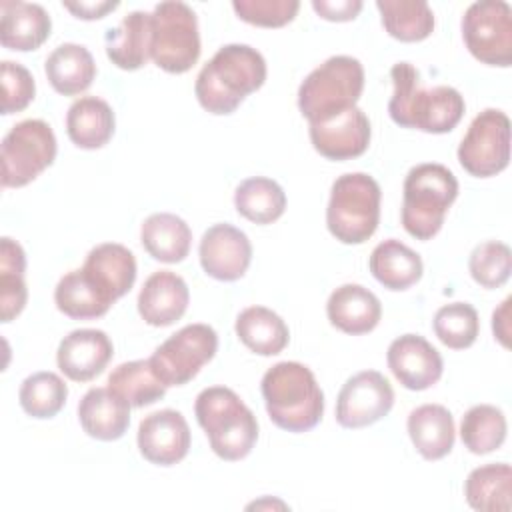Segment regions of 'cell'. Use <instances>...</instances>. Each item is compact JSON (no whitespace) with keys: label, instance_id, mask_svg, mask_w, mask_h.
<instances>
[{"label":"cell","instance_id":"35","mask_svg":"<svg viewBox=\"0 0 512 512\" xmlns=\"http://www.w3.org/2000/svg\"><path fill=\"white\" fill-rule=\"evenodd\" d=\"M56 308L74 320L100 318L110 310V302L94 288L82 268L64 274L54 290Z\"/></svg>","mask_w":512,"mask_h":512},{"label":"cell","instance_id":"22","mask_svg":"<svg viewBox=\"0 0 512 512\" xmlns=\"http://www.w3.org/2000/svg\"><path fill=\"white\" fill-rule=\"evenodd\" d=\"M326 316L340 332L358 336L372 332L378 326L382 306L376 294L368 288L360 284H342L330 294Z\"/></svg>","mask_w":512,"mask_h":512},{"label":"cell","instance_id":"6","mask_svg":"<svg viewBox=\"0 0 512 512\" xmlns=\"http://www.w3.org/2000/svg\"><path fill=\"white\" fill-rule=\"evenodd\" d=\"M364 90V68L352 56H332L314 68L298 88V108L308 124L354 108Z\"/></svg>","mask_w":512,"mask_h":512},{"label":"cell","instance_id":"36","mask_svg":"<svg viewBox=\"0 0 512 512\" xmlns=\"http://www.w3.org/2000/svg\"><path fill=\"white\" fill-rule=\"evenodd\" d=\"M108 386L134 408L150 406L166 394V384L154 374L150 360H132L116 366L108 376Z\"/></svg>","mask_w":512,"mask_h":512},{"label":"cell","instance_id":"19","mask_svg":"<svg viewBox=\"0 0 512 512\" xmlns=\"http://www.w3.org/2000/svg\"><path fill=\"white\" fill-rule=\"evenodd\" d=\"M82 272L94 288L114 304L128 294L136 282V258L126 246L104 242L88 252Z\"/></svg>","mask_w":512,"mask_h":512},{"label":"cell","instance_id":"26","mask_svg":"<svg viewBox=\"0 0 512 512\" xmlns=\"http://www.w3.org/2000/svg\"><path fill=\"white\" fill-rule=\"evenodd\" d=\"M114 112L110 104L96 96L78 98L66 114V132L72 144L84 150H96L108 144L114 134Z\"/></svg>","mask_w":512,"mask_h":512},{"label":"cell","instance_id":"21","mask_svg":"<svg viewBox=\"0 0 512 512\" xmlns=\"http://www.w3.org/2000/svg\"><path fill=\"white\" fill-rule=\"evenodd\" d=\"M78 420L90 438L102 442L118 440L130 424V402L110 386L90 388L78 404Z\"/></svg>","mask_w":512,"mask_h":512},{"label":"cell","instance_id":"33","mask_svg":"<svg viewBox=\"0 0 512 512\" xmlns=\"http://www.w3.org/2000/svg\"><path fill=\"white\" fill-rule=\"evenodd\" d=\"M234 206L240 216L254 224H272L286 210V194L272 178L254 176L238 184Z\"/></svg>","mask_w":512,"mask_h":512},{"label":"cell","instance_id":"40","mask_svg":"<svg viewBox=\"0 0 512 512\" xmlns=\"http://www.w3.org/2000/svg\"><path fill=\"white\" fill-rule=\"evenodd\" d=\"M470 276L482 288H500L512 272V250L508 244L488 240L478 244L468 260Z\"/></svg>","mask_w":512,"mask_h":512},{"label":"cell","instance_id":"13","mask_svg":"<svg viewBox=\"0 0 512 512\" xmlns=\"http://www.w3.org/2000/svg\"><path fill=\"white\" fill-rule=\"evenodd\" d=\"M394 406L392 384L378 370H362L348 378L336 400V422L364 428L382 420Z\"/></svg>","mask_w":512,"mask_h":512},{"label":"cell","instance_id":"11","mask_svg":"<svg viewBox=\"0 0 512 512\" xmlns=\"http://www.w3.org/2000/svg\"><path fill=\"white\" fill-rule=\"evenodd\" d=\"M218 350V334L208 324H188L164 340L148 358L154 374L168 386L188 384Z\"/></svg>","mask_w":512,"mask_h":512},{"label":"cell","instance_id":"12","mask_svg":"<svg viewBox=\"0 0 512 512\" xmlns=\"http://www.w3.org/2000/svg\"><path fill=\"white\" fill-rule=\"evenodd\" d=\"M460 166L476 176L500 174L510 162V120L502 110L486 108L468 126L458 146Z\"/></svg>","mask_w":512,"mask_h":512},{"label":"cell","instance_id":"4","mask_svg":"<svg viewBox=\"0 0 512 512\" xmlns=\"http://www.w3.org/2000/svg\"><path fill=\"white\" fill-rule=\"evenodd\" d=\"M194 412L218 458L234 462L252 452L258 440V422L234 390L226 386L204 388L196 396Z\"/></svg>","mask_w":512,"mask_h":512},{"label":"cell","instance_id":"44","mask_svg":"<svg viewBox=\"0 0 512 512\" xmlns=\"http://www.w3.org/2000/svg\"><path fill=\"white\" fill-rule=\"evenodd\" d=\"M62 6L72 12L76 18L82 20H98L104 18L108 12L118 8V2H108V0H96V2H62Z\"/></svg>","mask_w":512,"mask_h":512},{"label":"cell","instance_id":"34","mask_svg":"<svg viewBox=\"0 0 512 512\" xmlns=\"http://www.w3.org/2000/svg\"><path fill=\"white\" fill-rule=\"evenodd\" d=\"M26 254L18 242L4 236L0 240V320H14L26 306L28 290L24 282Z\"/></svg>","mask_w":512,"mask_h":512},{"label":"cell","instance_id":"37","mask_svg":"<svg viewBox=\"0 0 512 512\" xmlns=\"http://www.w3.org/2000/svg\"><path fill=\"white\" fill-rule=\"evenodd\" d=\"M506 416L492 404L472 406L460 422L462 444L472 454H488L498 450L506 440Z\"/></svg>","mask_w":512,"mask_h":512},{"label":"cell","instance_id":"1","mask_svg":"<svg viewBox=\"0 0 512 512\" xmlns=\"http://www.w3.org/2000/svg\"><path fill=\"white\" fill-rule=\"evenodd\" d=\"M394 94L388 102L390 118L402 128H416L428 134H446L464 116V98L452 86L424 88L418 70L410 62H396L390 68Z\"/></svg>","mask_w":512,"mask_h":512},{"label":"cell","instance_id":"18","mask_svg":"<svg viewBox=\"0 0 512 512\" xmlns=\"http://www.w3.org/2000/svg\"><path fill=\"white\" fill-rule=\"evenodd\" d=\"M114 346L106 332L96 328L72 330L62 338L56 362L60 372L74 382H88L104 372L112 360Z\"/></svg>","mask_w":512,"mask_h":512},{"label":"cell","instance_id":"3","mask_svg":"<svg viewBox=\"0 0 512 512\" xmlns=\"http://www.w3.org/2000/svg\"><path fill=\"white\" fill-rule=\"evenodd\" d=\"M260 390L270 420L286 432H306L322 420L324 394L312 370L300 362L268 368Z\"/></svg>","mask_w":512,"mask_h":512},{"label":"cell","instance_id":"27","mask_svg":"<svg viewBox=\"0 0 512 512\" xmlns=\"http://www.w3.org/2000/svg\"><path fill=\"white\" fill-rule=\"evenodd\" d=\"M50 86L62 96H76L90 88L96 76V64L82 44H60L44 64Z\"/></svg>","mask_w":512,"mask_h":512},{"label":"cell","instance_id":"20","mask_svg":"<svg viewBox=\"0 0 512 512\" xmlns=\"http://www.w3.org/2000/svg\"><path fill=\"white\" fill-rule=\"evenodd\" d=\"M188 302L190 292L184 278L170 270H158L140 288L138 314L150 326H170L184 316Z\"/></svg>","mask_w":512,"mask_h":512},{"label":"cell","instance_id":"28","mask_svg":"<svg viewBox=\"0 0 512 512\" xmlns=\"http://www.w3.org/2000/svg\"><path fill=\"white\" fill-rule=\"evenodd\" d=\"M144 250L158 262L176 264L182 262L192 244L190 226L176 214L156 212L150 214L140 230Z\"/></svg>","mask_w":512,"mask_h":512},{"label":"cell","instance_id":"41","mask_svg":"<svg viewBox=\"0 0 512 512\" xmlns=\"http://www.w3.org/2000/svg\"><path fill=\"white\" fill-rule=\"evenodd\" d=\"M236 16L262 28H280L294 20L300 10L298 0H234Z\"/></svg>","mask_w":512,"mask_h":512},{"label":"cell","instance_id":"8","mask_svg":"<svg viewBox=\"0 0 512 512\" xmlns=\"http://www.w3.org/2000/svg\"><path fill=\"white\" fill-rule=\"evenodd\" d=\"M150 58L170 74H184L198 62V18L186 2L166 0L156 4L152 12Z\"/></svg>","mask_w":512,"mask_h":512},{"label":"cell","instance_id":"30","mask_svg":"<svg viewBox=\"0 0 512 512\" xmlns=\"http://www.w3.org/2000/svg\"><path fill=\"white\" fill-rule=\"evenodd\" d=\"M234 328L240 342L260 356L280 354L290 340L286 322L266 306H250L242 310Z\"/></svg>","mask_w":512,"mask_h":512},{"label":"cell","instance_id":"39","mask_svg":"<svg viewBox=\"0 0 512 512\" xmlns=\"http://www.w3.org/2000/svg\"><path fill=\"white\" fill-rule=\"evenodd\" d=\"M432 326L438 340L452 350L470 348L480 332L478 312L468 302H452L438 308Z\"/></svg>","mask_w":512,"mask_h":512},{"label":"cell","instance_id":"16","mask_svg":"<svg viewBox=\"0 0 512 512\" xmlns=\"http://www.w3.org/2000/svg\"><path fill=\"white\" fill-rule=\"evenodd\" d=\"M138 450L156 466H172L190 450V428L186 418L172 408L142 418L138 426Z\"/></svg>","mask_w":512,"mask_h":512},{"label":"cell","instance_id":"17","mask_svg":"<svg viewBox=\"0 0 512 512\" xmlns=\"http://www.w3.org/2000/svg\"><path fill=\"white\" fill-rule=\"evenodd\" d=\"M388 368L408 390H426L442 378L444 362L440 352L418 334H404L388 346Z\"/></svg>","mask_w":512,"mask_h":512},{"label":"cell","instance_id":"31","mask_svg":"<svg viewBox=\"0 0 512 512\" xmlns=\"http://www.w3.org/2000/svg\"><path fill=\"white\" fill-rule=\"evenodd\" d=\"M512 468L506 462L474 468L464 482V496L470 508L480 512L510 510Z\"/></svg>","mask_w":512,"mask_h":512},{"label":"cell","instance_id":"38","mask_svg":"<svg viewBox=\"0 0 512 512\" xmlns=\"http://www.w3.org/2000/svg\"><path fill=\"white\" fill-rule=\"evenodd\" d=\"M22 410L32 418L56 416L68 398V386L54 372H34L28 376L18 392Z\"/></svg>","mask_w":512,"mask_h":512},{"label":"cell","instance_id":"5","mask_svg":"<svg viewBox=\"0 0 512 512\" xmlns=\"http://www.w3.org/2000/svg\"><path fill=\"white\" fill-rule=\"evenodd\" d=\"M402 192L404 230L418 240H430L440 232L458 196V180L444 164L424 162L410 168Z\"/></svg>","mask_w":512,"mask_h":512},{"label":"cell","instance_id":"10","mask_svg":"<svg viewBox=\"0 0 512 512\" xmlns=\"http://www.w3.org/2000/svg\"><path fill=\"white\" fill-rule=\"evenodd\" d=\"M462 38L468 52L488 66L512 64V8L504 0H480L462 16Z\"/></svg>","mask_w":512,"mask_h":512},{"label":"cell","instance_id":"32","mask_svg":"<svg viewBox=\"0 0 512 512\" xmlns=\"http://www.w3.org/2000/svg\"><path fill=\"white\" fill-rule=\"evenodd\" d=\"M384 30L400 42L426 40L434 30V12L424 0H376Z\"/></svg>","mask_w":512,"mask_h":512},{"label":"cell","instance_id":"42","mask_svg":"<svg viewBox=\"0 0 512 512\" xmlns=\"http://www.w3.org/2000/svg\"><path fill=\"white\" fill-rule=\"evenodd\" d=\"M2 76V114H14L24 110L36 94V84L28 68L18 62L4 60L0 64Z\"/></svg>","mask_w":512,"mask_h":512},{"label":"cell","instance_id":"43","mask_svg":"<svg viewBox=\"0 0 512 512\" xmlns=\"http://www.w3.org/2000/svg\"><path fill=\"white\" fill-rule=\"evenodd\" d=\"M312 8L324 20L348 22L360 14L362 2L360 0H336V2L334 0H312Z\"/></svg>","mask_w":512,"mask_h":512},{"label":"cell","instance_id":"9","mask_svg":"<svg viewBox=\"0 0 512 512\" xmlns=\"http://www.w3.org/2000/svg\"><path fill=\"white\" fill-rule=\"evenodd\" d=\"M56 150V136L44 120L30 118L18 122L2 140V186L22 188L30 184L52 166Z\"/></svg>","mask_w":512,"mask_h":512},{"label":"cell","instance_id":"29","mask_svg":"<svg viewBox=\"0 0 512 512\" xmlns=\"http://www.w3.org/2000/svg\"><path fill=\"white\" fill-rule=\"evenodd\" d=\"M372 276L388 290H406L422 278V258L396 238L380 242L368 260Z\"/></svg>","mask_w":512,"mask_h":512},{"label":"cell","instance_id":"45","mask_svg":"<svg viewBox=\"0 0 512 512\" xmlns=\"http://www.w3.org/2000/svg\"><path fill=\"white\" fill-rule=\"evenodd\" d=\"M510 304H512V298L508 296L502 302V306L498 310H494V314H492V330H494V336L500 340L502 346H508V336H510V328H508Z\"/></svg>","mask_w":512,"mask_h":512},{"label":"cell","instance_id":"2","mask_svg":"<svg viewBox=\"0 0 512 512\" xmlns=\"http://www.w3.org/2000/svg\"><path fill=\"white\" fill-rule=\"evenodd\" d=\"M266 80L264 56L248 44H226L202 66L194 92L200 106L216 116L232 114Z\"/></svg>","mask_w":512,"mask_h":512},{"label":"cell","instance_id":"15","mask_svg":"<svg viewBox=\"0 0 512 512\" xmlns=\"http://www.w3.org/2000/svg\"><path fill=\"white\" fill-rule=\"evenodd\" d=\"M198 256L204 272L222 282L240 280L252 260V244L248 236L232 224L210 226L200 240Z\"/></svg>","mask_w":512,"mask_h":512},{"label":"cell","instance_id":"25","mask_svg":"<svg viewBox=\"0 0 512 512\" xmlns=\"http://www.w3.org/2000/svg\"><path fill=\"white\" fill-rule=\"evenodd\" d=\"M106 56L122 70H138L150 58L152 14L134 10L106 32Z\"/></svg>","mask_w":512,"mask_h":512},{"label":"cell","instance_id":"14","mask_svg":"<svg viewBox=\"0 0 512 512\" xmlns=\"http://www.w3.org/2000/svg\"><path fill=\"white\" fill-rule=\"evenodd\" d=\"M314 150L328 160H352L362 156L370 144V120L358 108H348L322 122L308 124Z\"/></svg>","mask_w":512,"mask_h":512},{"label":"cell","instance_id":"23","mask_svg":"<svg viewBox=\"0 0 512 512\" xmlns=\"http://www.w3.org/2000/svg\"><path fill=\"white\" fill-rule=\"evenodd\" d=\"M2 8L0 44L8 50L30 52L40 48L52 30V20L40 4L6 0Z\"/></svg>","mask_w":512,"mask_h":512},{"label":"cell","instance_id":"24","mask_svg":"<svg viewBox=\"0 0 512 512\" xmlns=\"http://www.w3.org/2000/svg\"><path fill=\"white\" fill-rule=\"evenodd\" d=\"M406 428L414 448L424 460H440L454 448V418L442 404H422L414 408Z\"/></svg>","mask_w":512,"mask_h":512},{"label":"cell","instance_id":"7","mask_svg":"<svg viewBox=\"0 0 512 512\" xmlns=\"http://www.w3.org/2000/svg\"><path fill=\"white\" fill-rule=\"evenodd\" d=\"M380 186L364 172H348L334 180L326 208V226L342 244H362L380 222Z\"/></svg>","mask_w":512,"mask_h":512}]
</instances>
